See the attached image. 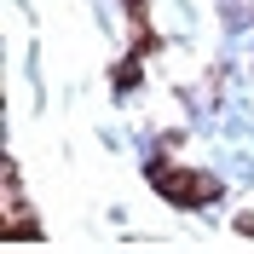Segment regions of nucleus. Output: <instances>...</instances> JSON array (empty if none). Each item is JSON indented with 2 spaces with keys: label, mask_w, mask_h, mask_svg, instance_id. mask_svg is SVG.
Instances as JSON below:
<instances>
[{
  "label": "nucleus",
  "mask_w": 254,
  "mask_h": 254,
  "mask_svg": "<svg viewBox=\"0 0 254 254\" xmlns=\"http://www.w3.org/2000/svg\"><path fill=\"white\" fill-rule=\"evenodd\" d=\"M6 237H12V243H35V237H41V225H35V220H17Z\"/></svg>",
  "instance_id": "3"
},
{
  "label": "nucleus",
  "mask_w": 254,
  "mask_h": 254,
  "mask_svg": "<svg viewBox=\"0 0 254 254\" xmlns=\"http://www.w3.org/2000/svg\"><path fill=\"white\" fill-rule=\"evenodd\" d=\"M116 93H133V87H139V64H116Z\"/></svg>",
  "instance_id": "2"
},
{
  "label": "nucleus",
  "mask_w": 254,
  "mask_h": 254,
  "mask_svg": "<svg viewBox=\"0 0 254 254\" xmlns=\"http://www.w3.org/2000/svg\"><path fill=\"white\" fill-rule=\"evenodd\" d=\"M150 179H156V190L168 202H179V208H208L220 196V179L214 174H185V168H168V162H150Z\"/></svg>",
  "instance_id": "1"
}]
</instances>
